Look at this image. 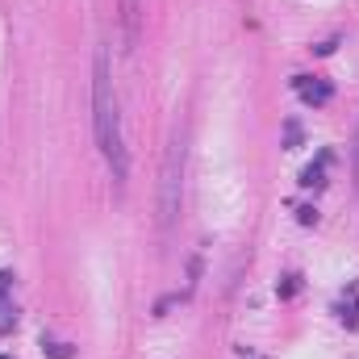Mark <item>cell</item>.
<instances>
[{"label":"cell","mask_w":359,"mask_h":359,"mask_svg":"<svg viewBox=\"0 0 359 359\" xmlns=\"http://www.w3.org/2000/svg\"><path fill=\"white\" fill-rule=\"evenodd\" d=\"M297 222H301V226H313V222H318V209H309V205L297 209Z\"/></svg>","instance_id":"6"},{"label":"cell","mask_w":359,"mask_h":359,"mask_svg":"<svg viewBox=\"0 0 359 359\" xmlns=\"http://www.w3.org/2000/svg\"><path fill=\"white\" fill-rule=\"evenodd\" d=\"M339 318H343V326H351V330L359 326V284L351 288V301L339 305Z\"/></svg>","instance_id":"5"},{"label":"cell","mask_w":359,"mask_h":359,"mask_svg":"<svg viewBox=\"0 0 359 359\" xmlns=\"http://www.w3.org/2000/svg\"><path fill=\"white\" fill-rule=\"evenodd\" d=\"M46 351H50V355H55V359H67V355H72V351H67L63 343H46Z\"/></svg>","instance_id":"8"},{"label":"cell","mask_w":359,"mask_h":359,"mask_svg":"<svg viewBox=\"0 0 359 359\" xmlns=\"http://www.w3.org/2000/svg\"><path fill=\"white\" fill-rule=\"evenodd\" d=\"M326 168H330V155L322 151V155L301 172V188H322V184H326Z\"/></svg>","instance_id":"4"},{"label":"cell","mask_w":359,"mask_h":359,"mask_svg":"<svg viewBox=\"0 0 359 359\" xmlns=\"http://www.w3.org/2000/svg\"><path fill=\"white\" fill-rule=\"evenodd\" d=\"M0 359H13V355H0Z\"/></svg>","instance_id":"10"},{"label":"cell","mask_w":359,"mask_h":359,"mask_svg":"<svg viewBox=\"0 0 359 359\" xmlns=\"http://www.w3.org/2000/svg\"><path fill=\"white\" fill-rule=\"evenodd\" d=\"M292 88H297V96H301L305 104H326V100L334 96V88H330L326 80H313V76H297Z\"/></svg>","instance_id":"3"},{"label":"cell","mask_w":359,"mask_h":359,"mask_svg":"<svg viewBox=\"0 0 359 359\" xmlns=\"http://www.w3.org/2000/svg\"><path fill=\"white\" fill-rule=\"evenodd\" d=\"M180 196H184V138L172 142V151L163 159V180H159V222L163 226L176 222Z\"/></svg>","instance_id":"2"},{"label":"cell","mask_w":359,"mask_h":359,"mask_svg":"<svg viewBox=\"0 0 359 359\" xmlns=\"http://www.w3.org/2000/svg\"><path fill=\"white\" fill-rule=\"evenodd\" d=\"M13 288V271H0V305H4V292Z\"/></svg>","instance_id":"7"},{"label":"cell","mask_w":359,"mask_h":359,"mask_svg":"<svg viewBox=\"0 0 359 359\" xmlns=\"http://www.w3.org/2000/svg\"><path fill=\"white\" fill-rule=\"evenodd\" d=\"M92 130H96V147L109 163V176L121 188L130 176V151H126V134H121V100L113 88V72H109V50H96L92 63Z\"/></svg>","instance_id":"1"},{"label":"cell","mask_w":359,"mask_h":359,"mask_svg":"<svg viewBox=\"0 0 359 359\" xmlns=\"http://www.w3.org/2000/svg\"><path fill=\"white\" fill-rule=\"evenodd\" d=\"M355 188H359V130H355Z\"/></svg>","instance_id":"9"}]
</instances>
